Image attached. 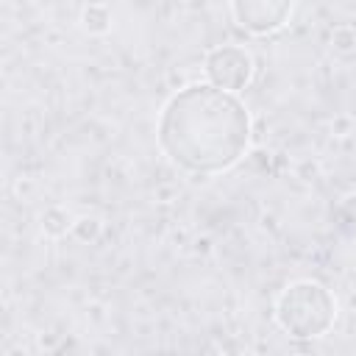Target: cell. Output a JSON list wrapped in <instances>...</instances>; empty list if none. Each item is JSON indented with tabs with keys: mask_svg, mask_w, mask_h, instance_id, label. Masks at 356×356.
Instances as JSON below:
<instances>
[{
	"mask_svg": "<svg viewBox=\"0 0 356 356\" xmlns=\"http://www.w3.org/2000/svg\"><path fill=\"white\" fill-rule=\"evenodd\" d=\"M250 139L245 103L211 83H192L175 92L159 117V145L172 164L209 175L242 159Z\"/></svg>",
	"mask_w": 356,
	"mask_h": 356,
	"instance_id": "cell-1",
	"label": "cell"
},
{
	"mask_svg": "<svg viewBox=\"0 0 356 356\" xmlns=\"http://www.w3.org/2000/svg\"><path fill=\"white\" fill-rule=\"evenodd\" d=\"M275 320L292 337H320L337 320V300L317 281H295L281 292L275 303Z\"/></svg>",
	"mask_w": 356,
	"mask_h": 356,
	"instance_id": "cell-2",
	"label": "cell"
},
{
	"mask_svg": "<svg viewBox=\"0 0 356 356\" xmlns=\"http://www.w3.org/2000/svg\"><path fill=\"white\" fill-rule=\"evenodd\" d=\"M206 75H209L211 86L225 89V92H239L242 86H248V81L253 75V58L248 50H242L236 44L214 47L206 56Z\"/></svg>",
	"mask_w": 356,
	"mask_h": 356,
	"instance_id": "cell-3",
	"label": "cell"
},
{
	"mask_svg": "<svg viewBox=\"0 0 356 356\" xmlns=\"http://www.w3.org/2000/svg\"><path fill=\"white\" fill-rule=\"evenodd\" d=\"M292 6L286 3H234V14L242 28L253 33H267L284 25Z\"/></svg>",
	"mask_w": 356,
	"mask_h": 356,
	"instance_id": "cell-4",
	"label": "cell"
}]
</instances>
